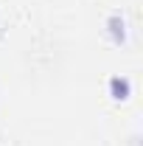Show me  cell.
Masks as SVG:
<instances>
[{
  "mask_svg": "<svg viewBox=\"0 0 143 146\" xmlns=\"http://www.w3.org/2000/svg\"><path fill=\"white\" fill-rule=\"evenodd\" d=\"M112 93H115V98H126L129 84H126V82H121V79H112Z\"/></svg>",
  "mask_w": 143,
  "mask_h": 146,
  "instance_id": "1",
  "label": "cell"
}]
</instances>
